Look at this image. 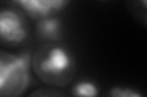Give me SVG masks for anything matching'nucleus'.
Returning <instances> with one entry per match:
<instances>
[{
	"mask_svg": "<svg viewBox=\"0 0 147 97\" xmlns=\"http://www.w3.org/2000/svg\"><path fill=\"white\" fill-rule=\"evenodd\" d=\"M32 59L28 53L0 51V97H20L31 80Z\"/></svg>",
	"mask_w": 147,
	"mask_h": 97,
	"instance_id": "nucleus-2",
	"label": "nucleus"
},
{
	"mask_svg": "<svg viewBox=\"0 0 147 97\" xmlns=\"http://www.w3.org/2000/svg\"><path fill=\"white\" fill-rule=\"evenodd\" d=\"M30 28L25 15L17 9H0V41L6 45L17 46L28 38Z\"/></svg>",
	"mask_w": 147,
	"mask_h": 97,
	"instance_id": "nucleus-3",
	"label": "nucleus"
},
{
	"mask_svg": "<svg viewBox=\"0 0 147 97\" xmlns=\"http://www.w3.org/2000/svg\"><path fill=\"white\" fill-rule=\"evenodd\" d=\"M13 4L20 6L28 17L39 21L43 18L53 17L63 11L69 5V1L65 0H20Z\"/></svg>",
	"mask_w": 147,
	"mask_h": 97,
	"instance_id": "nucleus-4",
	"label": "nucleus"
},
{
	"mask_svg": "<svg viewBox=\"0 0 147 97\" xmlns=\"http://www.w3.org/2000/svg\"><path fill=\"white\" fill-rule=\"evenodd\" d=\"M32 66L37 77L45 84L65 86L75 72V58L65 46L45 44L34 53Z\"/></svg>",
	"mask_w": 147,
	"mask_h": 97,
	"instance_id": "nucleus-1",
	"label": "nucleus"
},
{
	"mask_svg": "<svg viewBox=\"0 0 147 97\" xmlns=\"http://www.w3.org/2000/svg\"><path fill=\"white\" fill-rule=\"evenodd\" d=\"M109 97H142V95L131 87L115 86L109 91Z\"/></svg>",
	"mask_w": 147,
	"mask_h": 97,
	"instance_id": "nucleus-7",
	"label": "nucleus"
},
{
	"mask_svg": "<svg viewBox=\"0 0 147 97\" xmlns=\"http://www.w3.org/2000/svg\"><path fill=\"white\" fill-rule=\"evenodd\" d=\"M31 97H64V96L50 90H39V91H36L34 94H32Z\"/></svg>",
	"mask_w": 147,
	"mask_h": 97,
	"instance_id": "nucleus-8",
	"label": "nucleus"
},
{
	"mask_svg": "<svg viewBox=\"0 0 147 97\" xmlns=\"http://www.w3.org/2000/svg\"><path fill=\"white\" fill-rule=\"evenodd\" d=\"M72 95L74 97H98L99 87L92 80H79L72 86Z\"/></svg>",
	"mask_w": 147,
	"mask_h": 97,
	"instance_id": "nucleus-6",
	"label": "nucleus"
},
{
	"mask_svg": "<svg viewBox=\"0 0 147 97\" xmlns=\"http://www.w3.org/2000/svg\"><path fill=\"white\" fill-rule=\"evenodd\" d=\"M63 22L57 16L43 18L36 23V33L38 38L48 44H55L63 39Z\"/></svg>",
	"mask_w": 147,
	"mask_h": 97,
	"instance_id": "nucleus-5",
	"label": "nucleus"
}]
</instances>
